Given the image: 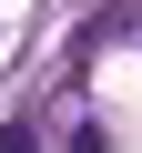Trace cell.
I'll use <instances>...</instances> for the list:
<instances>
[{"instance_id": "cell-1", "label": "cell", "mask_w": 142, "mask_h": 153, "mask_svg": "<svg viewBox=\"0 0 142 153\" xmlns=\"http://www.w3.org/2000/svg\"><path fill=\"white\" fill-rule=\"evenodd\" d=\"M0 153H41V143H31V133H20V123H10V133H0Z\"/></svg>"}]
</instances>
